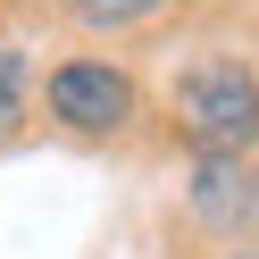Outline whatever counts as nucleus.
Wrapping results in <instances>:
<instances>
[{
    "instance_id": "obj_1",
    "label": "nucleus",
    "mask_w": 259,
    "mask_h": 259,
    "mask_svg": "<svg viewBox=\"0 0 259 259\" xmlns=\"http://www.w3.org/2000/svg\"><path fill=\"white\" fill-rule=\"evenodd\" d=\"M176 125L201 159H242L259 142V75L242 59H201L176 84Z\"/></svg>"
},
{
    "instance_id": "obj_2",
    "label": "nucleus",
    "mask_w": 259,
    "mask_h": 259,
    "mask_svg": "<svg viewBox=\"0 0 259 259\" xmlns=\"http://www.w3.org/2000/svg\"><path fill=\"white\" fill-rule=\"evenodd\" d=\"M42 109H51L67 134H117L134 117V75L109 67V59H59L42 75Z\"/></svg>"
},
{
    "instance_id": "obj_3",
    "label": "nucleus",
    "mask_w": 259,
    "mask_h": 259,
    "mask_svg": "<svg viewBox=\"0 0 259 259\" xmlns=\"http://www.w3.org/2000/svg\"><path fill=\"white\" fill-rule=\"evenodd\" d=\"M192 209H201V226H226L234 234L242 218H259V184L242 159H201V176H192Z\"/></svg>"
},
{
    "instance_id": "obj_4",
    "label": "nucleus",
    "mask_w": 259,
    "mask_h": 259,
    "mask_svg": "<svg viewBox=\"0 0 259 259\" xmlns=\"http://www.w3.org/2000/svg\"><path fill=\"white\" fill-rule=\"evenodd\" d=\"M159 9H167V0H67V17L92 25V34H125V25L159 17Z\"/></svg>"
},
{
    "instance_id": "obj_5",
    "label": "nucleus",
    "mask_w": 259,
    "mask_h": 259,
    "mask_svg": "<svg viewBox=\"0 0 259 259\" xmlns=\"http://www.w3.org/2000/svg\"><path fill=\"white\" fill-rule=\"evenodd\" d=\"M25 125V51H9L0 42V142Z\"/></svg>"
},
{
    "instance_id": "obj_6",
    "label": "nucleus",
    "mask_w": 259,
    "mask_h": 259,
    "mask_svg": "<svg viewBox=\"0 0 259 259\" xmlns=\"http://www.w3.org/2000/svg\"><path fill=\"white\" fill-rule=\"evenodd\" d=\"M234 259H259V242H251V251H234Z\"/></svg>"
}]
</instances>
